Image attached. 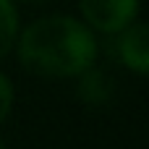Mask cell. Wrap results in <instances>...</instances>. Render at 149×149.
<instances>
[{
  "label": "cell",
  "mask_w": 149,
  "mask_h": 149,
  "mask_svg": "<svg viewBox=\"0 0 149 149\" xmlns=\"http://www.w3.org/2000/svg\"><path fill=\"white\" fill-rule=\"evenodd\" d=\"M18 3H29V5H39V3H47V0H18Z\"/></svg>",
  "instance_id": "obj_7"
},
{
  "label": "cell",
  "mask_w": 149,
  "mask_h": 149,
  "mask_svg": "<svg viewBox=\"0 0 149 149\" xmlns=\"http://www.w3.org/2000/svg\"><path fill=\"white\" fill-rule=\"evenodd\" d=\"M18 34V13L10 0H0V60L10 52Z\"/></svg>",
  "instance_id": "obj_5"
},
{
  "label": "cell",
  "mask_w": 149,
  "mask_h": 149,
  "mask_svg": "<svg viewBox=\"0 0 149 149\" xmlns=\"http://www.w3.org/2000/svg\"><path fill=\"white\" fill-rule=\"evenodd\" d=\"M18 60L26 71L50 79L79 76L97 60V39L86 24L71 16H47L26 26L18 39Z\"/></svg>",
  "instance_id": "obj_1"
},
{
  "label": "cell",
  "mask_w": 149,
  "mask_h": 149,
  "mask_svg": "<svg viewBox=\"0 0 149 149\" xmlns=\"http://www.w3.org/2000/svg\"><path fill=\"white\" fill-rule=\"evenodd\" d=\"M81 16L89 26L105 34H118L139 13V0H79Z\"/></svg>",
  "instance_id": "obj_2"
},
{
  "label": "cell",
  "mask_w": 149,
  "mask_h": 149,
  "mask_svg": "<svg viewBox=\"0 0 149 149\" xmlns=\"http://www.w3.org/2000/svg\"><path fill=\"white\" fill-rule=\"evenodd\" d=\"M110 94H113V81L107 79V73H102L94 65L79 73V97L86 105H105Z\"/></svg>",
  "instance_id": "obj_4"
},
{
  "label": "cell",
  "mask_w": 149,
  "mask_h": 149,
  "mask_svg": "<svg viewBox=\"0 0 149 149\" xmlns=\"http://www.w3.org/2000/svg\"><path fill=\"white\" fill-rule=\"evenodd\" d=\"M10 105H13V84H10V79H8V76H3V73H0V123L8 118Z\"/></svg>",
  "instance_id": "obj_6"
},
{
  "label": "cell",
  "mask_w": 149,
  "mask_h": 149,
  "mask_svg": "<svg viewBox=\"0 0 149 149\" xmlns=\"http://www.w3.org/2000/svg\"><path fill=\"white\" fill-rule=\"evenodd\" d=\"M0 149H5V144H3V141H0Z\"/></svg>",
  "instance_id": "obj_8"
},
{
  "label": "cell",
  "mask_w": 149,
  "mask_h": 149,
  "mask_svg": "<svg viewBox=\"0 0 149 149\" xmlns=\"http://www.w3.org/2000/svg\"><path fill=\"white\" fill-rule=\"evenodd\" d=\"M115 52L120 63L141 76H149V24H128L118 31Z\"/></svg>",
  "instance_id": "obj_3"
}]
</instances>
